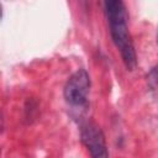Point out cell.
I'll use <instances>...</instances> for the list:
<instances>
[{"mask_svg": "<svg viewBox=\"0 0 158 158\" xmlns=\"http://www.w3.org/2000/svg\"><path fill=\"white\" fill-rule=\"evenodd\" d=\"M105 12L110 25L112 41L121 53L122 60L127 69L133 70L136 67V52L127 26V11L121 0H107L104 2Z\"/></svg>", "mask_w": 158, "mask_h": 158, "instance_id": "cell-1", "label": "cell"}, {"mask_svg": "<svg viewBox=\"0 0 158 158\" xmlns=\"http://www.w3.org/2000/svg\"><path fill=\"white\" fill-rule=\"evenodd\" d=\"M90 91V77L84 69H79L70 75L64 86L65 101L72 106H84L88 102Z\"/></svg>", "mask_w": 158, "mask_h": 158, "instance_id": "cell-2", "label": "cell"}, {"mask_svg": "<svg viewBox=\"0 0 158 158\" xmlns=\"http://www.w3.org/2000/svg\"><path fill=\"white\" fill-rule=\"evenodd\" d=\"M80 137L91 158H109L105 136L95 122H84L80 128Z\"/></svg>", "mask_w": 158, "mask_h": 158, "instance_id": "cell-3", "label": "cell"}]
</instances>
